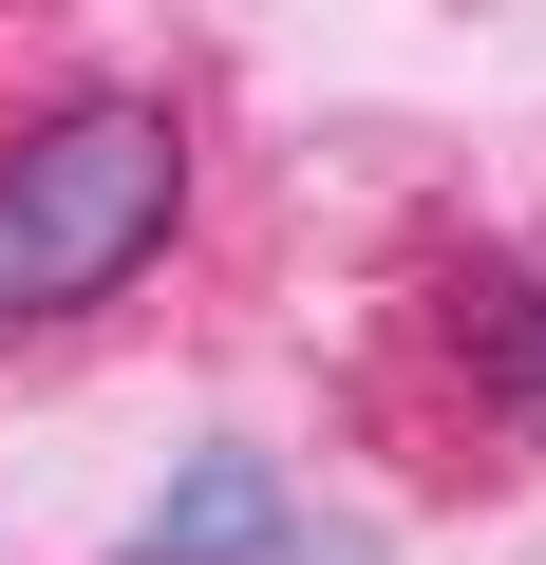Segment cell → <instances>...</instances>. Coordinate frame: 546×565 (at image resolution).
Segmentation results:
<instances>
[{"instance_id":"obj_1","label":"cell","mask_w":546,"mask_h":565,"mask_svg":"<svg viewBox=\"0 0 546 565\" xmlns=\"http://www.w3.org/2000/svg\"><path fill=\"white\" fill-rule=\"evenodd\" d=\"M189 226V132L151 95H76L39 132H0V321H76Z\"/></svg>"},{"instance_id":"obj_2","label":"cell","mask_w":546,"mask_h":565,"mask_svg":"<svg viewBox=\"0 0 546 565\" xmlns=\"http://www.w3.org/2000/svg\"><path fill=\"white\" fill-rule=\"evenodd\" d=\"M114 565H302V509H283V471H264L245 434H207L151 509H132V546Z\"/></svg>"},{"instance_id":"obj_3","label":"cell","mask_w":546,"mask_h":565,"mask_svg":"<svg viewBox=\"0 0 546 565\" xmlns=\"http://www.w3.org/2000/svg\"><path fill=\"white\" fill-rule=\"evenodd\" d=\"M471 415L546 452V264H471Z\"/></svg>"}]
</instances>
